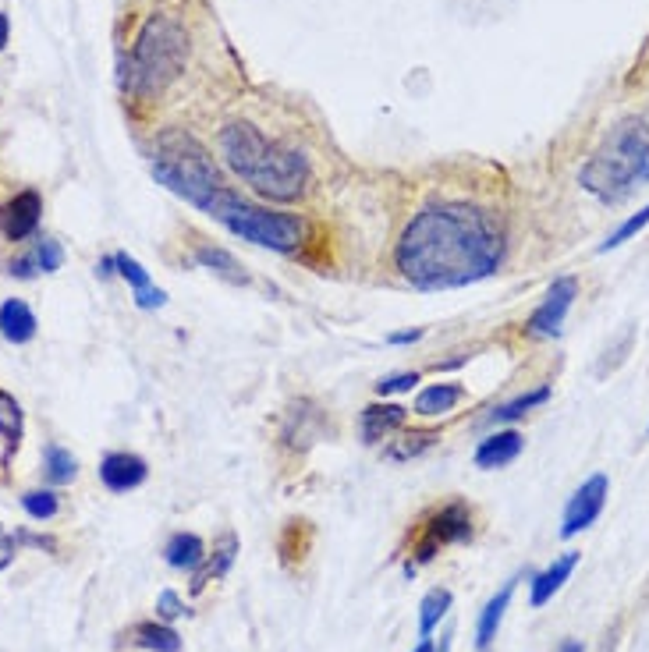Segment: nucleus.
Returning a JSON list of instances; mask_svg holds the SVG:
<instances>
[{
	"label": "nucleus",
	"instance_id": "10",
	"mask_svg": "<svg viewBox=\"0 0 649 652\" xmlns=\"http://www.w3.org/2000/svg\"><path fill=\"white\" fill-rule=\"evenodd\" d=\"M327 429V415L309 397H295L281 415V447L295 454H305Z\"/></svg>",
	"mask_w": 649,
	"mask_h": 652
},
{
	"label": "nucleus",
	"instance_id": "40",
	"mask_svg": "<svg viewBox=\"0 0 649 652\" xmlns=\"http://www.w3.org/2000/svg\"><path fill=\"white\" fill-rule=\"evenodd\" d=\"M8 36H11V25H8V15L0 11V50L8 47Z\"/></svg>",
	"mask_w": 649,
	"mask_h": 652
},
{
	"label": "nucleus",
	"instance_id": "17",
	"mask_svg": "<svg viewBox=\"0 0 649 652\" xmlns=\"http://www.w3.org/2000/svg\"><path fill=\"white\" fill-rule=\"evenodd\" d=\"M575 567H579V553L568 550V553H561V557H557L554 564L547 567V571L532 575V582H529V606H532V610L547 606L550 599H554L557 592L564 589V582L571 578V571H575Z\"/></svg>",
	"mask_w": 649,
	"mask_h": 652
},
{
	"label": "nucleus",
	"instance_id": "35",
	"mask_svg": "<svg viewBox=\"0 0 649 652\" xmlns=\"http://www.w3.org/2000/svg\"><path fill=\"white\" fill-rule=\"evenodd\" d=\"M36 273H43L40 270V263H36V252H29V256H18V259H11V277H18V280H32Z\"/></svg>",
	"mask_w": 649,
	"mask_h": 652
},
{
	"label": "nucleus",
	"instance_id": "13",
	"mask_svg": "<svg viewBox=\"0 0 649 652\" xmlns=\"http://www.w3.org/2000/svg\"><path fill=\"white\" fill-rule=\"evenodd\" d=\"M40 217H43V199L40 192H25L11 195L4 206H0V234L8 241H25L36 227H40Z\"/></svg>",
	"mask_w": 649,
	"mask_h": 652
},
{
	"label": "nucleus",
	"instance_id": "36",
	"mask_svg": "<svg viewBox=\"0 0 649 652\" xmlns=\"http://www.w3.org/2000/svg\"><path fill=\"white\" fill-rule=\"evenodd\" d=\"M135 305H139V309H164V305H167V291H160V288L135 291Z\"/></svg>",
	"mask_w": 649,
	"mask_h": 652
},
{
	"label": "nucleus",
	"instance_id": "37",
	"mask_svg": "<svg viewBox=\"0 0 649 652\" xmlns=\"http://www.w3.org/2000/svg\"><path fill=\"white\" fill-rule=\"evenodd\" d=\"M426 337L423 326H408V330H398V334L387 337V344H394V348H408V344H419Z\"/></svg>",
	"mask_w": 649,
	"mask_h": 652
},
{
	"label": "nucleus",
	"instance_id": "42",
	"mask_svg": "<svg viewBox=\"0 0 649 652\" xmlns=\"http://www.w3.org/2000/svg\"><path fill=\"white\" fill-rule=\"evenodd\" d=\"M415 652H437V642H433V638H423V642L415 645Z\"/></svg>",
	"mask_w": 649,
	"mask_h": 652
},
{
	"label": "nucleus",
	"instance_id": "41",
	"mask_svg": "<svg viewBox=\"0 0 649 652\" xmlns=\"http://www.w3.org/2000/svg\"><path fill=\"white\" fill-rule=\"evenodd\" d=\"M11 560H15V546H0V571H4Z\"/></svg>",
	"mask_w": 649,
	"mask_h": 652
},
{
	"label": "nucleus",
	"instance_id": "26",
	"mask_svg": "<svg viewBox=\"0 0 649 652\" xmlns=\"http://www.w3.org/2000/svg\"><path fill=\"white\" fill-rule=\"evenodd\" d=\"M43 479H47L50 486H68V482L79 479V461H75V454L57 447V443H50L47 451H43Z\"/></svg>",
	"mask_w": 649,
	"mask_h": 652
},
{
	"label": "nucleus",
	"instance_id": "29",
	"mask_svg": "<svg viewBox=\"0 0 649 652\" xmlns=\"http://www.w3.org/2000/svg\"><path fill=\"white\" fill-rule=\"evenodd\" d=\"M649 227V202L646 206H642L639 213H632V217L625 220V224L621 227H614V231L607 234V241H603L600 245V252H614V249H621V245H625V241H632L635 234H642Z\"/></svg>",
	"mask_w": 649,
	"mask_h": 652
},
{
	"label": "nucleus",
	"instance_id": "38",
	"mask_svg": "<svg viewBox=\"0 0 649 652\" xmlns=\"http://www.w3.org/2000/svg\"><path fill=\"white\" fill-rule=\"evenodd\" d=\"M15 543H25V546H40V550H57V539L50 536H36V532H25V528H18L15 532Z\"/></svg>",
	"mask_w": 649,
	"mask_h": 652
},
{
	"label": "nucleus",
	"instance_id": "34",
	"mask_svg": "<svg viewBox=\"0 0 649 652\" xmlns=\"http://www.w3.org/2000/svg\"><path fill=\"white\" fill-rule=\"evenodd\" d=\"M157 614H160V621L167 624V621H178V617H188L192 610H188L185 599H181L178 592H174V589H164V592L157 596Z\"/></svg>",
	"mask_w": 649,
	"mask_h": 652
},
{
	"label": "nucleus",
	"instance_id": "23",
	"mask_svg": "<svg viewBox=\"0 0 649 652\" xmlns=\"http://www.w3.org/2000/svg\"><path fill=\"white\" fill-rule=\"evenodd\" d=\"M440 429H398V433L387 440L384 447V458L387 461H412V458H423L430 451L433 443H437Z\"/></svg>",
	"mask_w": 649,
	"mask_h": 652
},
{
	"label": "nucleus",
	"instance_id": "30",
	"mask_svg": "<svg viewBox=\"0 0 649 652\" xmlns=\"http://www.w3.org/2000/svg\"><path fill=\"white\" fill-rule=\"evenodd\" d=\"M22 507L29 518L50 521V518H57V511H61V500H57L54 489H29V493L22 497Z\"/></svg>",
	"mask_w": 649,
	"mask_h": 652
},
{
	"label": "nucleus",
	"instance_id": "44",
	"mask_svg": "<svg viewBox=\"0 0 649 652\" xmlns=\"http://www.w3.org/2000/svg\"><path fill=\"white\" fill-rule=\"evenodd\" d=\"M646 433H649V429H646Z\"/></svg>",
	"mask_w": 649,
	"mask_h": 652
},
{
	"label": "nucleus",
	"instance_id": "39",
	"mask_svg": "<svg viewBox=\"0 0 649 652\" xmlns=\"http://www.w3.org/2000/svg\"><path fill=\"white\" fill-rule=\"evenodd\" d=\"M554 652H586V645H582L579 638H564V642H557Z\"/></svg>",
	"mask_w": 649,
	"mask_h": 652
},
{
	"label": "nucleus",
	"instance_id": "33",
	"mask_svg": "<svg viewBox=\"0 0 649 652\" xmlns=\"http://www.w3.org/2000/svg\"><path fill=\"white\" fill-rule=\"evenodd\" d=\"M36 263H40V270L43 273H54V270H61V263H64V249H61V241L57 238H43V241H36Z\"/></svg>",
	"mask_w": 649,
	"mask_h": 652
},
{
	"label": "nucleus",
	"instance_id": "43",
	"mask_svg": "<svg viewBox=\"0 0 649 652\" xmlns=\"http://www.w3.org/2000/svg\"><path fill=\"white\" fill-rule=\"evenodd\" d=\"M0 546H15V536H8V532H4V525H0Z\"/></svg>",
	"mask_w": 649,
	"mask_h": 652
},
{
	"label": "nucleus",
	"instance_id": "19",
	"mask_svg": "<svg viewBox=\"0 0 649 652\" xmlns=\"http://www.w3.org/2000/svg\"><path fill=\"white\" fill-rule=\"evenodd\" d=\"M196 263L203 266V270H213L220 280H227V284H235V288H245L249 284V273H245L242 259L235 256V252L220 249L217 241L210 238H196Z\"/></svg>",
	"mask_w": 649,
	"mask_h": 652
},
{
	"label": "nucleus",
	"instance_id": "32",
	"mask_svg": "<svg viewBox=\"0 0 649 652\" xmlns=\"http://www.w3.org/2000/svg\"><path fill=\"white\" fill-rule=\"evenodd\" d=\"M114 263H118V273H121V277H125L128 284H132V291H146V288H153V280H149V273L142 270V263H135V259L128 256V252H118V256H114Z\"/></svg>",
	"mask_w": 649,
	"mask_h": 652
},
{
	"label": "nucleus",
	"instance_id": "5",
	"mask_svg": "<svg viewBox=\"0 0 649 652\" xmlns=\"http://www.w3.org/2000/svg\"><path fill=\"white\" fill-rule=\"evenodd\" d=\"M213 217L242 241H252L259 249H274L284 256H295L305 249V241L313 238V227L302 213L288 210H270V206H256V202L238 199L235 192H227Z\"/></svg>",
	"mask_w": 649,
	"mask_h": 652
},
{
	"label": "nucleus",
	"instance_id": "14",
	"mask_svg": "<svg viewBox=\"0 0 649 652\" xmlns=\"http://www.w3.org/2000/svg\"><path fill=\"white\" fill-rule=\"evenodd\" d=\"M149 479V465L132 451H114L100 461V482L110 493H132Z\"/></svg>",
	"mask_w": 649,
	"mask_h": 652
},
{
	"label": "nucleus",
	"instance_id": "18",
	"mask_svg": "<svg viewBox=\"0 0 649 652\" xmlns=\"http://www.w3.org/2000/svg\"><path fill=\"white\" fill-rule=\"evenodd\" d=\"M550 394H554V390H550V383H540V387L522 390V394L511 397V401H501L497 408H490V412L483 415V422H479V426H490V429L511 426V422H518V419H525L529 412H536L540 404H547Z\"/></svg>",
	"mask_w": 649,
	"mask_h": 652
},
{
	"label": "nucleus",
	"instance_id": "3",
	"mask_svg": "<svg viewBox=\"0 0 649 652\" xmlns=\"http://www.w3.org/2000/svg\"><path fill=\"white\" fill-rule=\"evenodd\" d=\"M153 178L164 188H171L174 195H181L188 206H196V210L210 213V217L224 202V195L231 192L217 160L185 132H164L157 139Z\"/></svg>",
	"mask_w": 649,
	"mask_h": 652
},
{
	"label": "nucleus",
	"instance_id": "1",
	"mask_svg": "<svg viewBox=\"0 0 649 652\" xmlns=\"http://www.w3.org/2000/svg\"><path fill=\"white\" fill-rule=\"evenodd\" d=\"M508 234L497 213L476 202H433L405 224L394 266L419 291H454L493 277L504 263Z\"/></svg>",
	"mask_w": 649,
	"mask_h": 652
},
{
	"label": "nucleus",
	"instance_id": "15",
	"mask_svg": "<svg viewBox=\"0 0 649 652\" xmlns=\"http://www.w3.org/2000/svg\"><path fill=\"white\" fill-rule=\"evenodd\" d=\"M525 447V436L518 433V429H493L490 436H483V440L476 443V451H472V461H476V468H483V472H497V468L511 465V461L522 454Z\"/></svg>",
	"mask_w": 649,
	"mask_h": 652
},
{
	"label": "nucleus",
	"instance_id": "2",
	"mask_svg": "<svg viewBox=\"0 0 649 652\" xmlns=\"http://www.w3.org/2000/svg\"><path fill=\"white\" fill-rule=\"evenodd\" d=\"M579 181L600 202H621L649 185V107L621 117L582 163Z\"/></svg>",
	"mask_w": 649,
	"mask_h": 652
},
{
	"label": "nucleus",
	"instance_id": "9",
	"mask_svg": "<svg viewBox=\"0 0 649 652\" xmlns=\"http://www.w3.org/2000/svg\"><path fill=\"white\" fill-rule=\"evenodd\" d=\"M579 298V280L575 277H557L554 284L547 288L543 302L536 305L529 319H525V334L536 337V341H550V337L561 334L564 319H568L571 305Z\"/></svg>",
	"mask_w": 649,
	"mask_h": 652
},
{
	"label": "nucleus",
	"instance_id": "31",
	"mask_svg": "<svg viewBox=\"0 0 649 652\" xmlns=\"http://www.w3.org/2000/svg\"><path fill=\"white\" fill-rule=\"evenodd\" d=\"M415 383H423V373H394V376H384V380L376 383V397H394V394H408V390H415Z\"/></svg>",
	"mask_w": 649,
	"mask_h": 652
},
{
	"label": "nucleus",
	"instance_id": "16",
	"mask_svg": "<svg viewBox=\"0 0 649 652\" xmlns=\"http://www.w3.org/2000/svg\"><path fill=\"white\" fill-rule=\"evenodd\" d=\"M472 401L469 387H462V383H430V387H423L419 394H415V408L412 412L419 415V419H440V415H451L458 404Z\"/></svg>",
	"mask_w": 649,
	"mask_h": 652
},
{
	"label": "nucleus",
	"instance_id": "4",
	"mask_svg": "<svg viewBox=\"0 0 649 652\" xmlns=\"http://www.w3.org/2000/svg\"><path fill=\"white\" fill-rule=\"evenodd\" d=\"M188 64V32L174 15H149L125 64V86L139 100L160 96Z\"/></svg>",
	"mask_w": 649,
	"mask_h": 652
},
{
	"label": "nucleus",
	"instance_id": "24",
	"mask_svg": "<svg viewBox=\"0 0 649 652\" xmlns=\"http://www.w3.org/2000/svg\"><path fill=\"white\" fill-rule=\"evenodd\" d=\"M164 560L174 567V571H196L206 560V543L196 536V532H174L164 546Z\"/></svg>",
	"mask_w": 649,
	"mask_h": 652
},
{
	"label": "nucleus",
	"instance_id": "6",
	"mask_svg": "<svg viewBox=\"0 0 649 652\" xmlns=\"http://www.w3.org/2000/svg\"><path fill=\"white\" fill-rule=\"evenodd\" d=\"M472 539H476V507L465 504V500H444L415 521L408 560L415 567H423L447 546H462Z\"/></svg>",
	"mask_w": 649,
	"mask_h": 652
},
{
	"label": "nucleus",
	"instance_id": "11",
	"mask_svg": "<svg viewBox=\"0 0 649 652\" xmlns=\"http://www.w3.org/2000/svg\"><path fill=\"white\" fill-rule=\"evenodd\" d=\"M607 489H610L607 475L596 472L571 493L568 507H564V518H561V539H575L579 532H586V528L600 518L603 504H607Z\"/></svg>",
	"mask_w": 649,
	"mask_h": 652
},
{
	"label": "nucleus",
	"instance_id": "28",
	"mask_svg": "<svg viewBox=\"0 0 649 652\" xmlns=\"http://www.w3.org/2000/svg\"><path fill=\"white\" fill-rule=\"evenodd\" d=\"M0 436L8 443V451H15L25 436V412L8 390H0Z\"/></svg>",
	"mask_w": 649,
	"mask_h": 652
},
{
	"label": "nucleus",
	"instance_id": "20",
	"mask_svg": "<svg viewBox=\"0 0 649 652\" xmlns=\"http://www.w3.org/2000/svg\"><path fill=\"white\" fill-rule=\"evenodd\" d=\"M515 589H518V578H511V582H504V589L493 592L490 603L483 606V614H479V624H476V649L479 652H486L493 645V638H497V631H501L504 614H508Z\"/></svg>",
	"mask_w": 649,
	"mask_h": 652
},
{
	"label": "nucleus",
	"instance_id": "7",
	"mask_svg": "<svg viewBox=\"0 0 649 652\" xmlns=\"http://www.w3.org/2000/svg\"><path fill=\"white\" fill-rule=\"evenodd\" d=\"M309 160L298 146L288 142H270L256 171L245 178V185L266 202H298L309 188Z\"/></svg>",
	"mask_w": 649,
	"mask_h": 652
},
{
	"label": "nucleus",
	"instance_id": "22",
	"mask_svg": "<svg viewBox=\"0 0 649 652\" xmlns=\"http://www.w3.org/2000/svg\"><path fill=\"white\" fill-rule=\"evenodd\" d=\"M0 334L11 344H29L36 337V312L22 298H8L0 305Z\"/></svg>",
	"mask_w": 649,
	"mask_h": 652
},
{
	"label": "nucleus",
	"instance_id": "12",
	"mask_svg": "<svg viewBox=\"0 0 649 652\" xmlns=\"http://www.w3.org/2000/svg\"><path fill=\"white\" fill-rule=\"evenodd\" d=\"M408 415H412V408L391 401V397L366 404V408H362V415H359L362 443H366V447H380V443H387L394 433H398V429H405Z\"/></svg>",
	"mask_w": 649,
	"mask_h": 652
},
{
	"label": "nucleus",
	"instance_id": "25",
	"mask_svg": "<svg viewBox=\"0 0 649 652\" xmlns=\"http://www.w3.org/2000/svg\"><path fill=\"white\" fill-rule=\"evenodd\" d=\"M132 645L139 649H149V652H181V635L164 621H142L128 631Z\"/></svg>",
	"mask_w": 649,
	"mask_h": 652
},
{
	"label": "nucleus",
	"instance_id": "27",
	"mask_svg": "<svg viewBox=\"0 0 649 652\" xmlns=\"http://www.w3.org/2000/svg\"><path fill=\"white\" fill-rule=\"evenodd\" d=\"M451 603H454L451 589H430V592H426L423 606H419V635L430 638L433 631H437V624H444Z\"/></svg>",
	"mask_w": 649,
	"mask_h": 652
},
{
	"label": "nucleus",
	"instance_id": "8",
	"mask_svg": "<svg viewBox=\"0 0 649 652\" xmlns=\"http://www.w3.org/2000/svg\"><path fill=\"white\" fill-rule=\"evenodd\" d=\"M270 135H263L256 125H249V121H235V125L220 128V160L227 163V171L235 174V178H249L252 171H256V163L263 160V153L270 149Z\"/></svg>",
	"mask_w": 649,
	"mask_h": 652
},
{
	"label": "nucleus",
	"instance_id": "21",
	"mask_svg": "<svg viewBox=\"0 0 649 652\" xmlns=\"http://www.w3.org/2000/svg\"><path fill=\"white\" fill-rule=\"evenodd\" d=\"M235 557H238V539L227 532V536H220V543L213 546V553H206L203 564L192 571V592H203L210 582L224 578L227 571H231V564H235Z\"/></svg>",
	"mask_w": 649,
	"mask_h": 652
}]
</instances>
